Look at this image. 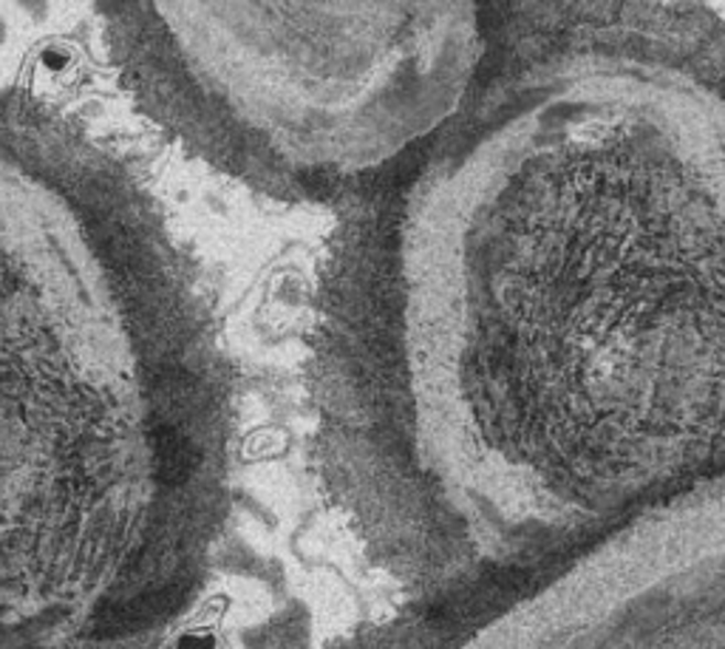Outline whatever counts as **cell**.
<instances>
[{"mask_svg":"<svg viewBox=\"0 0 725 649\" xmlns=\"http://www.w3.org/2000/svg\"><path fill=\"white\" fill-rule=\"evenodd\" d=\"M185 589L182 587H162L142 593V596L131 598L122 604H106L99 607L91 618V636L94 638H119L137 629H145L151 624L162 621V618L173 616L182 607Z\"/></svg>","mask_w":725,"mask_h":649,"instance_id":"cell-1","label":"cell"},{"mask_svg":"<svg viewBox=\"0 0 725 649\" xmlns=\"http://www.w3.org/2000/svg\"><path fill=\"white\" fill-rule=\"evenodd\" d=\"M153 474L167 488H178L191 479L198 465V451L173 425H156L151 431Z\"/></svg>","mask_w":725,"mask_h":649,"instance_id":"cell-2","label":"cell"},{"mask_svg":"<svg viewBox=\"0 0 725 649\" xmlns=\"http://www.w3.org/2000/svg\"><path fill=\"white\" fill-rule=\"evenodd\" d=\"M178 649H213V638L202 636V632H191L178 641Z\"/></svg>","mask_w":725,"mask_h":649,"instance_id":"cell-3","label":"cell"},{"mask_svg":"<svg viewBox=\"0 0 725 649\" xmlns=\"http://www.w3.org/2000/svg\"><path fill=\"white\" fill-rule=\"evenodd\" d=\"M301 182H304V185L310 187L312 193H321V196L326 193V180L321 176V173H304V176H301Z\"/></svg>","mask_w":725,"mask_h":649,"instance_id":"cell-4","label":"cell"}]
</instances>
